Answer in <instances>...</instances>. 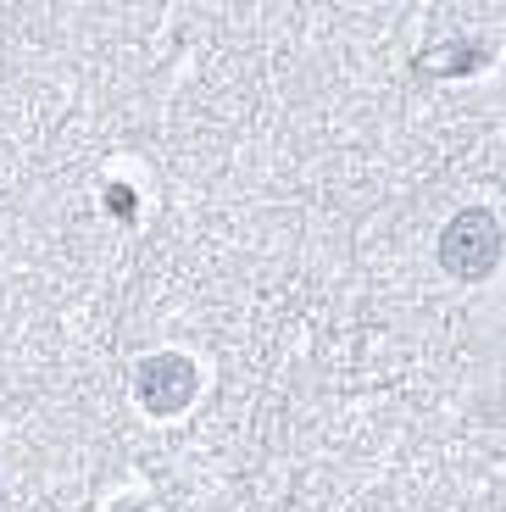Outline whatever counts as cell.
<instances>
[{"mask_svg":"<svg viewBox=\"0 0 506 512\" xmlns=\"http://www.w3.org/2000/svg\"><path fill=\"white\" fill-rule=\"evenodd\" d=\"M112 206H117V218H128V206H134V195H128V190H112Z\"/></svg>","mask_w":506,"mask_h":512,"instance_id":"4","label":"cell"},{"mask_svg":"<svg viewBox=\"0 0 506 512\" xmlns=\"http://www.w3.org/2000/svg\"><path fill=\"white\" fill-rule=\"evenodd\" d=\"M134 390H140V401L151 412H178L195 390V368L184 357H151L134 373Z\"/></svg>","mask_w":506,"mask_h":512,"instance_id":"2","label":"cell"},{"mask_svg":"<svg viewBox=\"0 0 506 512\" xmlns=\"http://www.w3.org/2000/svg\"><path fill=\"white\" fill-rule=\"evenodd\" d=\"M484 62H490V51H479V45H451V51H423L418 56L423 73H445V78L473 73V67H484Z\"/></svg>","mask_w":506,"mask_h":512,"instance_id":"3","label":"cell"},{"mask_svg":"<svg viewBox=\"0 0 506 512\" xmlns=\"http://www.w3.org/2000/svg\"><path fill=\"white\" fill-rule=\"evenodd\" d=\"M440 262L456 279H484L501 262V223H495V212H484V206L456 212L440 234Z\"/></svg>","mask_w":506,"mask_h":512,"instance_id":"1","label":"cell"}]
</instances>
